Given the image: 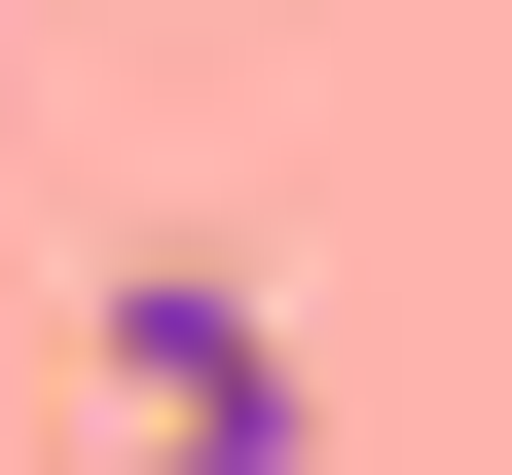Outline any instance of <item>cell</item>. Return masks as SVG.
Segmentation results:
<instances>
[{
    "label": "cell",
    "mask_w": 512,
    "mask_h": 475,
    "mask_svg": "<svg viewBox=\"0 0 512 475\" xmlns=\"http://www.w3.org/2000/svg\"><path fill=\"white\" fill-rule=\"evenodd\" d=\"M74 475H330V366L256 256H110L74 293Z\"/></svg>",
    "instance_id": "6da1fadb"
}]
</instances>
